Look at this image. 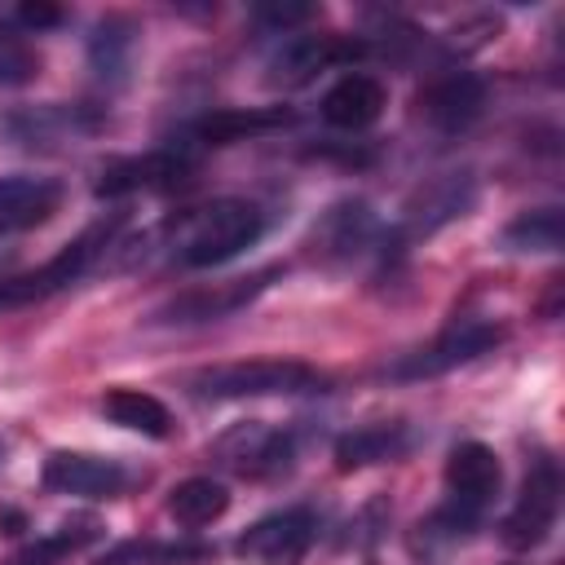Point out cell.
I'll use <instances>...</instances> for the list:
<instances>
[{
    "instance_id": "obj_23",
    "label": "cell",
    "mask_w": 565,
    "mask_h": 565,
    "mask_svg": "<svg viewBox=\"0 0 565 565\" xmlns=\"http://www.w3.org/2000/svg\"><path fill=\"white\" fill-rule=\"evenodd\" d=\"M499 243H503L508 252H525V256L561 252V207L547 203V207H525V212H516V216L503 225Z\"/></svg>"
},
{
    "instance_id": "obj_22",
    "label": "cell",
    "mask_w": 565,
    "mask_h": 565,
    "mask_svg": "<svg viewBox=\"0 0 565 565\" xmlns=\"http://www.w3.org/2000/svg\"><path fill=\"white\" fill-rule=\"evenodd\" d=\"M97 539H102V525L93 516H75V521H62L57 530L31 539L26 547H18L4 565H62V561H71L75 552H84Z\"/></svg>"
},
{
    "instance_id": "obj_25",
    "label": "cell",
    "mask_w": 565,
    "mask_h": 565,
    "mask_svg": "<svg viewBox=\"0 0 565 565\" xmlns=\"http://www.w3.org/2000/svg\"><path fill=\"white\" fill-rule=\"evenodd\" d=\"M128 53H132V22L128 18H106L93 31V66L102 79H119L128 71Z\"/></svg>"
},
{
    "instance_id": "obj_15",
    "label": "cell",
    "mask_w": 565,
    "mask_h": 565,
    "mask_svg": "<svg viewBox=\"0 0 565 565\" xmlns=\"http://www.w3.org/2000/svg\"><path fill=\"white\" fill-rule=\"evenodd\" d=\"M362 44L358 40H331V35H287L278 44V53L269 57V84L274 88H300L313 79V71L340 62V57H358Z\"/></svg>"
},
{
    "instance_id": "obj_2",
    "label": "cell",
    "mask_w": 565,
    "mask_h": 565,
    "mask_svg": "<svg viewBox=\"0 0 565 565\" xmlns=\"http://www.w3.org/2000/svg\"><path fill=\"white\" fill-rule=\"evenodd\" d=\"M503 490V468H499V455L481 441H459L446 459V503L419 525L428 534H441V539H459V534H472L486 512L494 508Z\"/></svg>"
},
{
    "instance_id": "obj_5",
    "label": "cell",
    "mask_w": 565,
    "mask_h": 565,
    "mask_svg": "<svg viewBox=\"0 0 565 565\" xmlns=\"http://www.w3.org/2000/svg\"><path fill=\"white\" fill-rule=\"evenodd\" d=\"M556 512H561V472L547 455H534L530 472L521 481V494H516L512 512L503 516V543L516 547V552L539 547L552 534Z\"/></svg>"
},
{
    "instance_id": "obj_14",
    "label": "cell",
    "mask_w": 565,
    "mask_h": 565,
    "mask_svg": "<svg viewBox=\"0 0 565 565\" xmlns=\"http://www.w3.org/2000/svg\"><path fill=\"white\" fill-rule=\"evenodd\" d=\"M384 106H388V88L366 71H349L322 93L318 115L340 132H362L384 115Z\"/></svg>"
},
{
    "instance_id": "obj_6",
    "label": "cell",
    "mask_w": 565,
    "mask_h": 565,
    "mask_svg": "<svg viewBox=\"0 0 565 565\" xmlns=\"http://www.w3.org/2000/svg\"><path fill=\"white\" fill-rule=\"evenodd\" d=\"M313 543H318V512L296 503V508H278L260 516L256 525H247L234 547L238 556L260 561V565H296Z\"/></svg>"
},
{
    "instance_id": "obj_13",
    "label": "cell",
    "mask_w": 565,
    "mask_h": 565,
    "mask_svg": "<svg viewBox=\"0 0 565 565\" xmlns=\"http://www.w3.org/2000/svg\"><path fill=\"white\" fill-rule=\"evenodd\" d=\"M57 207H62V181L57 177H31V172L0 177V238H13L22 230L44 225Z\"/></svg>"
},
{
    "instance_id": "obj_8",
    "label": "cell",
    "mask_w": 565,
    "mask_h": 565,
    "mask_svg": "<svg viewBox=\"0 0 565 565\" xmlns=\"http://www.w3.org/2000/svg\"><path fill=\"white\" fill-rule=\"evenodd\" d=\"M499 335H503V331H499V322H490V318H455L433 344H424V349H415L411 358H402V362L393 366V375H402V380L441 375V371L463 366V362L481 358L486 349H494Z\"/></svg>"
},
{
    "instance_id": "obj_20",
    "label": "cell",
    "mask_w": 565,
    "mask_h": 565,
    "mask_svg": "<svg viewBox=\"0 0 565 565\" xmlns=\"http://www.w3.org/2000/svg\"><path fill=\"white\" fill-rule=\"evenodd\" d=\"M97 411L110 424L128 428V433H141V437H154V441L172 437V411L154 393H146V388H106Z\"/></svg>"
},
{
    "instance_id": "obj_26",
    "label": "cell",
    "mask_w": 565,
    "mask_h": 565,
    "mask_svg": "<svg viewBox=\"0 0 565 565\" xmlns=\"http://www.w3.org/2000/svg\"><path fill=\"white\" fill-rule=\"evenodd\" d=\"M305 18H313L309 4H260V9H256V22H265V26L282 31V35H287V26H296V22H305Z\"/></svg>"
},
{
    "instance_id": "obj_3",
    "label": "cell",
    "mask_w": 565,
    "mask_h": 565,
    "mask_svg": "<svg viewBox=\"0 0 565 565\" xmlns=\"http://www.w3.org/2000/svg\"><path fill=\"white\" fill-rule=\"evenodd\" d=\"M199 397L238 402V397H300V393H327V375L300 358H247V362H221L199 371L194 380Z\"/></svg>"
},
{
    "instance_id": "obj_1",
    "label": "cell",
    "mask_w": 565,
    "mask_h": 565,
    "mask_svg": "<svg viewBox=\"0 0 565 565\" xmlns=\"http://www.w3.org/2000/svg\"><path fill=\"white\" fill-rule=\"evenodd\" d=\"M265 234V212L247 199H212L203 207L177 212L159 230V247L181 269H212L247 252Z\"/></svg>"
},
{
    "instance_id": "obj_17",
    "label": "cell",
    "mask_w": 565,
    "mask_h": 565,
    "mask_svg": "<svg viewBox=\"0 0 565 565\" xmlns=\"http://www.w3.org/2000/svg\"><path fill=\"white\" fill-rule=\"evenodd\" d=\"M375 234V216L362 199H344L335 207L322 212V221L313 225V252L327 256V260H349L358 252H366Z\"/></svg>"
},
{
    "instance_id": "obj_11",
    "label": "cell",
    "mask_w": 565,
    "mask_h": 565,
    "mask_svg": "<svg viewBox=\"0 0 565 565\" xmlns=\"http://www.w3.org/2000/svg\"><path fill=\"white\" fill-rule=\"evenodd\" d=\"M278 269H260L252 278H230V282H199V287H185L181 296H172L163 309H154V322H168V327H190V322H216L234 309H243L247 300H256L269 278Z\"/></svg>"
},
{
    "instance_id": "obj_7",
    "label": "cell",
    "mask_w": 565,
    "mask_h": 565,
    "mask_svg": "<svg viewBox=\"0 0 565 565\" xmlns=\"http://www.w3.org/2000/svg\"><path fill=\"white\" fill-rule=\"evenodd\" d=\"M216 459L238 477H278L296 459V437L278 424L247 419L216 441Z\"/></svg>"
},
{
    "instance_id": "obj_19",
    "label": "cell",
    "mask_w": 565,
    "mask_h": 565,
    "mask_svg": "<svg viewBox=\"0 0 565 565\" xmlns=\"http://www.w3.org/2000/svg\"><path fill=\"white\" fill-rule=\"evenodd\" d=\"M406 446H411V428L402 419H375V424H362L335 441V468L340 472L371 468V463L406 455Z\"/></svg>"
},
{
    "instance_id": "obj_12",
    "label": "cell",
    "mask_w": 565,
    "mask_h": 565,
    "mask_svg": "<svg viewBox=\"0 0 565 565\" xmlns=\"http://www.w3.org/2000/svg\"><path fill=\"white\" fill-rule=\"evenodd\" d=\"M486 106V84L472 71H446L437 79H428L415 97V115L433 128V132H463Z\"/></svg>"
},
{
    "instance_id": "obj_9",
    "label": "cell",
    "mask_w": 565,
    "mask_h": 565,
    "mask_svg": "<svg viewBox=\"0 0 565 565\" xmlns=\"http://www.w3.org/2000/svg\"><path fill=\"white\" fill-rule=\"evenodd\" d=\"M44 490L53 494H75V499H115L128 490L132 472L119 463V459H106V455H88V450H53L44 459V472H40Z\"/></svg>"
},
{
    "instance_id": "obj_21",
    "label": "cell",
    "mask_w": 565,
    "mask_h": 565,
    "mask_svg": "<svg viewBox=\"0 0 565 565\" xmlns=\"http://www.w3.org/2000/svg\"><path fill=\"white\" fill-rule=\"evenodd\" d=\"M230 512V490L216 477H185L168 490V516L185 530H203Z\"/></svg>"
},
{
    "instance_id": "obj_18",
    "label": "cell",
    "mask_w": 565,
    "mask_h": 565,
    "mask_svg": "<svg viewBox=\"0 0 565 565\" xmlns=\"http://www.w3.org/2000/svg\"><path fill=\"white\" fill-rule=\"evenodd\" d=\"M287 119H291V110H282V106H256V110L230 106V110L203 115V119L181 137V146H190V150H199V146H230V141H243V137H252V132L282 128Z\"/></svg>"
},
{
    "instance_id": "obj_27",
    "label": "cell",
    "mask_w": 565,
    "mask_h": 565,
    "mask_svg": "<svg viewBox=\"0 0 565 565\" xmlns=\"http://www.w3.org/2000/svg\"><path fill=\"white\" fill-rule=\"evenodd\" d=\"M18 18H22L26 26H35V31H40V26L62 22V13H57V9H49V4H22V9H18Z\"/></svg>"
},
{
    "instance_id": "obj_16",
    "label": "cell",
    "mask_w": 565,
    "mask_h": 565,
    "mask_svg": "<svg viewBox=\"0 0 565 565\" xmlns=\"http://www.w3.org/2000/svg\"><path fill=\"white\" fill-rule=\"evenodd\" d=\"M472 203H477L472 172H441L428 185H419V194L406 203V225H411V234H433L437 225L463 216Z\"/></svg>"
},
{
    "instance_id": "obj_24",
    "label": "cell",
    "mask_w": 565,
    "mask_h": 565,
    "mask_svg": "<svg viewBox=\"0 0 565 565\" xmlns=\"http://www.w3.org/2000/svg\"><path fill=\"white\" fill-rule=\"evenodd\" d=\"M40 75V53L22 26L0 22V88H26Z\"/></svg>"
},
{
    "instance_id": "obj_4",
    "label": "cell",
    "mask_w": 565,
    "mask_h": 565,
    "mask_svg": "<svg viewBox=\"0 0 565 565\" xmlns=\"http://www.w3.org/2000/svg\"><path fill=\"white\" fill-rule=\"evenodd\" d=\"M119 225H124V216L115 212V216H106V221L88 225L79 238H71V243H66L53 260H44L40 269H26V274H13V278H0V309H9V305H31V300H44V296H53V291H62V287L79 282V278L93 269V260H97V256H106V252L115 247Z\"/></svg>"
},
{
    "instance_id": "obj_10",
    "label": "cell",
    "mask_w": 565,
    "mask_h": 565,
    "mask_svg": "<svg viewBox=\"0 0 565 565\" xmlns=\"http://www.w3.org/2000/svg\"><path fill=\"white\" fill-rule=\"evenodd\" d=\"M190 172H194V150L172 141V146H159V150H146V154L110 163L102 172V181H97V194L102 199H119V194H137V190H172Z\"/></svg>"
}]
</instances>
